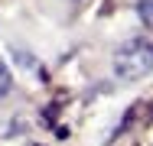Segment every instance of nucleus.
<instances>
[{"label":"nucleus","instance_id":"nucleus-1","mask_svg":"<svg viewBox=\"0 0 153 146\" xmlns=\"http://www.w3.org/2000/svg\"><path fill=\"white\" fill-rule=\"evenodd\" d=\"M114 72L124 81H137L147 72H153V42L147 39H127L117 55H114Z\"/></svg>","mask_w":153,"mask_h":146},{"label":"nucleus","instance_id":"nucleus-2","mask_svg":"<svg viewBox=\"0 0 153 146\" xmlns=\"http://www.w3.org/2000/svg\"><path fill=\"white\" fill-rule=\"evenodd\" d=\"M137 13H140V20L147 26H153V0H140L137 3Z\"/></svg>","mask_w":153,"mask_h":146},{"label":"nucleus","instance_id":"nucleus-3","mask_svg":"<svg viewBox=\"0 0 153 146\" xmlns=\"http://www.w3.org/2000/svg\"><path fill=\"white\" fill-rule=\"evenodd\" d=\"M10 88H13V78H10V72H7V65L0 62V97H3Z\"/></svg>","mask_w":153,"mask_h":146}]
</instances>
